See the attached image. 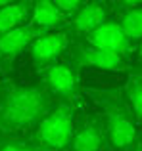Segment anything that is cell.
Masks as SVG:
<instances>
[{
    "mask_svg": "<svg viewBox=\"0 0 142 151\" xmlns=\"http://www.w3.org/2000/svg\"><path fill=\"white\" fill-rule=\"evenodd\" d=\"M54 107L56 98L42 84L6 82L0 94V136L35 132Z\"/></svg>",
    "mask_w": 142,
    "mask_h": 151,
    "instance_id": "1",
    "label": "cell"
},
{
    "mask_svg": "<svg viewBox=\"0 0 142 151\" xmlns=\"http://www.w3.org/2000/svg\"><path fill=\"white\" fill-rule=\"evenodd\" d=\"M90 96L100 109L108 144L115 151H133L138 142V121L125 96L117 90H90Z\"/></svg>",
    "mask_w": 142,
    "mask_h": 151,
    "instance_id": "2",
    "label": "cell"
},
{
    "mask_svg": "<svg viewBox=\"0 0 142 151\" xmlns=\"http://www.w3.org/2000/svg\"><path fill=\"white\" fill-rule=\"evenodd\" d=\"M77 124L75 105L58 101L56 107L35 128L33 142L41 151H67Z\"/></svg>",
    "mask_w": 142,
    "mask_h": 151,
    "instance_id": "3",
    "label": "cell"
},
{
    "mask_svg": "<svg viewBox=\"0 0 142 151\" xmlns=\"http://www.w3.org/2000/svg\"><path fill=\"white\" fill-rule=\"evenodd\" d=\"M41 84L52 94L56 100L75 105L81 94V81L79 73L69 63H52V65L41 69Z\"/></svg>",
    "mask_w": 142,
    "mask_h": 151,
    "instance_id": "4",
    "label": "cell"
},
{
    "mask_svg": "<svg viewBox=\"0 0 142 151\" xmlns=\"http://www.w3.org/2000/svg\"><path fill=\"white\" fill-rule=\"evenodd\" d=\"M106 145H108V134L100 115L90 113L77 119L67 151H104Z\"/></svg>",
    "mask_w": 142,
    "mask_h": 151,
    "instance_id": "5",
    "label": "cell"
},
{
    "mask_svg": "<svg viewBox=\"0 0 142 151\" xmlns=\"http://www.w3.org/2000/svg\"><path fill=\"white\" fill-rule=\"evenodd\" d=\"M71 48L69 55V65L79 73L81 67H96V69L104 71H125L127 69V61L125 58L115 54H109L104 50H96L92 46H88L86 42H77Z\"/></svg>",
    "mask_w": 142,
    "mask_h": 151,
    "instance_id": "6",
    "label": "cell"
},
{
    "mask_svg": "<svg viewBox=\"0 0 142 151\" xmlns=\"http://www.w3.org/2000/svg\"><path fill=\"white\" fill-rule=\"evenodd\" d=\"M71 38L65 31H50L29 46V55L38 69L58 63V59L69 50Z\"/></svg>",
    "mask_w": 142,
    "mask_h": 151,
    "instance_id": "7",
    "label": "cell"
},
{
    "mask_svg": "<svg viewBox=\"0 0 142 151\" xmlns=\"http://www.w3.org/2000/svg\"><path fill=\"white\" fill-rule=\"evenodd\" d=\"M46 33L50 31H42L29 21L27 25H21L6 35H0V67H10L23 50H29V46Z\"/></svg>",
    "mask_w": 142,
    "mask_h": 151,
    "instance_id": "8",
    "label": "cell"
},
{
    "mask_svg": "<svg viewBox=\"0 0 142 151\" xmlns=\"http://www.w3.org/2000/svg\"><path fill=\"white\" fill-rule=\"evenodd\" d=\"M86 38V44L92 46L96 50H104L115 55H125L131 52V40L125 35V31L121 29L119 21H106L104 25H100L94 33H90Z\"/></svg>",
    "mask_w": 142,
    "mask_h": 151,
    "instance_id": "9",
    "label": "cell"
},
{
    "mask_svg": "<svg viewBox=\"0 0 142 151\" xmlns=\"http://www.w3.org/2000/svg\"><path fill=\"white\" fill-rule=\"evenodd\" d=\"M108 14L109 10L106 2H85V6L69 19V27L73 33L88 37L108 21Z\"/></svg>",
    "mask_w": 142,
    "mask_h": 151,
    "instance_id": "10",
    "label": "cell"
},
{
    "mask_svg": "<svg viewBox=\"0 0 142 151\" xmlns=\"http://www.w3.org/2000/svg\"><path fill=\"white\" fill-rule=\"evenodd\" d=\"M31 23L42 31H62L67 19L62 15V12L56 8L52 0H37L33 2Z\"/></svg>",
    "mask_w": 142,
    "mask_h": 151,
    "instance_id": "11",
    "label": "cell"
},
{
    "mask_svg": "<svg viewBox=\"0 0 142 151\" xmlns=\"http://www.w3.org/2000/svg\"><path fill=\"white\" fill-rule=\"evenodd\" d=\"M31 14H33V2L29 0L8 2L4 8H0V35H6L21 25H27L31 21Z\"/></svg>",
    "mask_w": 142,
    "mask_h": 151,
    "instance_id": "12",
    "label": "cell"
},
{
    "mask_svg": "<svg viewBox=\"0 0 142 151\" xmlns=\"http://www.w3.org/2000/svg\"><path fill=\"white\" fill-rule=\"evenodd\" d=\"M125 10L119 17V25L125 31L131 42L142 40V4L140 2H123Z\"/></svg>",
    "mask_w": 142,
    "mask_h": 151,
    "instance_id": "13",
    "label": "cell"
},
{
    "mask_svg": "<svg viewBox=\"0 0 142 151\" xmlns=\"http://www.w3.org/2000/svg\"><path fill=\"white\" fill-rule=\"evenodd\" d=\"M125 100L136 121L142 122V71H133L125 82Z\"/></svg>",
    "mask_w": 142,
    "mask_h": 151,
    "instance_id": "14",
    "label": "cell"
},
{
    "mask_svg": "<svg viewBox=\"0 0 142 151\" xmlns=\"http://www.w3.org/2000/svg\"><path fill=\"white\" fill-rule=\"evenodd\" d=\"M0 151H41L29 136H0Z\"/></svg>",
    "mask_w": 142,
    "mask_h": 151,
    "instance_id": "15",
    "label": "cell"
},
{
    "mask_svg": "<svg viewBox=\"0 0 142 151\" xmlns=\"http://www.w3.org/2000/svg\"><path fill=\"white\" fill-rule=\"evenodd\" d=\"M54 4H56V8L62 12V15L67 19V23H69V19L85 6V2H81V0H56Z\"/></svg>",
    "mask_w": 142,
    "mask_h": 151,
    "instance_id": "16",
    "label": "cell"
},
{
    "mask_svg": "<svg viewBox=\"0 0 142 151\" xmlns=\"http://www.w3.org/2000/svg\"><path fill=\"white\" fill-rule=\"evenodd\" d=\"M136 54H138V59H140V63H142V40L138 42V46H136Z\"/></svg>",
    "mask_w": 142,
    "mask_h": 151,
    "instance_id": "17",
    "label": "cell"
},
{
    "mask_svg": "<svg viewBox=\"0 0 142 151\" xmlns=\"http://www.w3.org/2000/svg\"><path fill=\"white\" fill-rule=\"evenodd\" d=\"M133 151H142V144H138V142H136V145L133 147Z\"/></svg>",
    "mask_w": 142,
    "mask_h": 151,
    "instance_id": "18",
    "label": "cell"
},
{
    "mask_svg": "<svg viewBox=\"0 0 142 151\" xmlns=\"http://www.w3.org/2000/svg\"><path fill=\"white\" fill-rule=\"evenodd\" d=\"M4 84H6V82H4L2 77H0V94H2V90H4Z\"/></svg>",
    "mask_w": 142,
    "mask_h": 151,
    "instance_id": "19",
    "label": "cell"
}]
</instances>
